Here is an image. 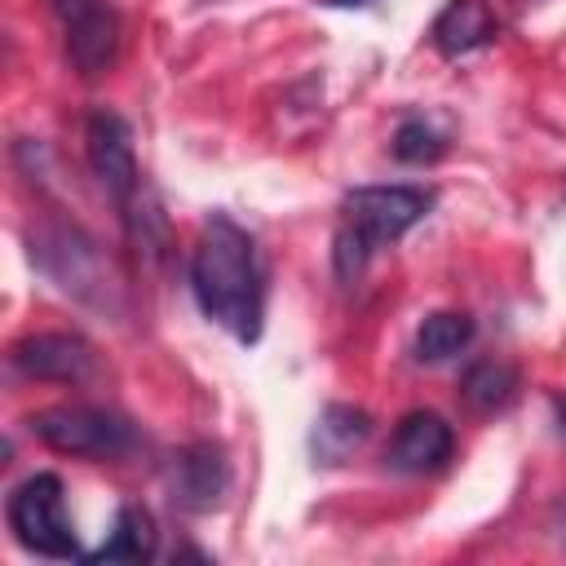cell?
Returning a JSON list of instances; mask_svg holds the SVG:
<instances>
[{
	"label": "cell",
	"mask_w": 566,
	"mask_h": 566,
	"mask_svg": "<svg viewBox=\"0 0 566 566\" xmlns=\"http://www.w3.org/2000/svg\"><path fill=\"white\" fill-rule=\"evenodd\" d=\"M190 292L199 310L212 323H221L234 340L252 345L261 336V310H265L261 261L252 234L221 212L203 221V234L190 252Z\"/></svg>",
	"instance_id": "cell-1"
},
{
	"label": "cell",
	"mask_w": 566,
	"mask_h": 566,
	"mask_svg": "<svg viewBox=\"0 0 566 566\" xmlns=\"http://www.w3.org/2000/svg\"><path fill=\"white\" fill-rule=\"evenodd\" d=\"M340 208L345 226L336 234V270L340 279H354L376 248L402 239L416 221H424L433 195L424 186H358L345 195Z\"/></svg>",
	"instance_id": "cell-2"
},
{
	"label": "cell",
	"mask_w": 566,
	"mask_h": 566,
	"mask_svg": "<svg viewBox=\"0 0 566 566\" xmlns=\"http://www.w3.org/2000/svg\"><path fill=\"white\" fill-rule=\"evenodd\" d=\"M4 517H9L13 539L27 553H40V557H53V562L84 557L80 553V539H75V522L66 513V491H62V478L57 473H31V478H22L9 491V500H4Z\"/></svg>",
	"instance_id": "cell-3"
},
{
	"label": "cell",
	"mask_w": 566,
	"mask_h": 566,
	"mask_svg": "<svg viewBox=\"0 0 566 566\" xmlns=\"http://www.w3.org/2000/svg\"><path fill=\"white\" fill-rule=\"evenodd\" d=\"M31 433L57 451V455H75V460H119L133 447V424L106 407H84V402H62V407H44L31 416Z\"/></svg>",
	"instance_id": "cell-4"
},
{
	"label": "cell",
	"mask_w": 566,
	"mask_h": 566,
	"mask_svg": "<svg viewBox=\"0 0 566 566\" xmlns=\"http://www.w3.org/2000/svg\"><path fill=\"white\" fill-rule=\"evenodd\" d=\"M31 256L62 292H71L88 305H111L115 279H111L97 243L88 234H80L75 226L57 221V226H44L40 234H31Z\"/></svg>",
	"instance_id": "cell-5"
},
{
	"label": "cell",
	"mask_w": 566,
	"mask_h": 566,
	"mask_svg": "<svg viewBox=\"0 0 566 566\" xmlns=\"http://www.w3.org/2000/svg\"><path fill=\"white\" fill-rule=\"evenodd\" d=\"M66 40V57L84 80H97L119 57V13L111 0H49Z\"/></svg>",
	"instance_id": "cell-6"
},
{
	"label": "cell",
	"mask_w": 566,
	"mask_h": 566,
	"mask_svg": "<svg viewBox=\"0 0 566 566\" xmlns=\"http://www.w3.org/2000/svg\"><path fill=\"white\" fill-rule=\"evenodd\" d=\"M84 150H88V168H93V177L106 186V195L124 208V217H137L142 168H137V155H133V133H128V124H124L115 111L88 115Z\"/></svg>",
	"instance_id": "cell-7"
},
{
	"label": "cell",
	"mask_w": 566,
	"mask_h": 566,
	"mask_svg": "<svg viewBox=\"0 0 566 566\" xmlns=\"http://www.w3.org/2000/svg\"><path fill=\"white\" fill-rule=\"evenodd\" d=\"M9 363L31 376V380H57V385H80L93 376L97 354L84 336L75 332H31L22 340H13Z\"/></svg>",
	"instance_id": "cell-8"
},
{
	"label": "cell",
	"mask_w": 566,
	"mask_h": 566,
	"mask_svg": "<svg viewBox=\"0 0 566 566\" xmlns=\"http://www.w3.org/2000/svg\"><path fill=\"white\" fill-rule=\"evenodd\" d=\"M226 486H230V464L217 442H190L172 455L168 491H172V504H181L186 513H203L221 504Z\"/></svg>",
	"instance_id": "cell-9"
},
{
	"label": "cell",
	"mask_w": 566,
	"mask_h": 566,
	"mask_svg": "<svg viewBox=\"0 0 566 566\" xmlns=\"http://www.w3.org/2000/svg\"><path fill=\"white\" fill-rule=\"evenodd\" d=\"M455 451V433L438 411H407L389 438L385 460L398 473H438Z\"/></svg>",
	"instance_id": "cell-10"
},
{
	"label": "cell",
	"mask_w": 566,
	"mask_h": 566,
	"mask_svg": "<svg viewBox=\"0 0 566 566\" xmlns=\"http://www.w3.org/2000/svg\"><path fill=\"white\" fill-rule=\"evenodd\" d=\"M495 35V18L486 0H447V9L433 18V44L447 57H464L482 49Z\"/></svg>",
	"instance_id": "cell-11"
},
{
	"label": "cell",
	"mask_w": 566,
	"mask_h": 566,
	"mask_svg": "<svg viewBox=\"0 0 566 566\" xmlns=\"http://www.w3.org/2000/svg\"><path fill=\"white\" fill-rule=\"evenodd\" d=\"M371 433V416L363 407H345L332 402L318 420H314V460L318 464H340L349 451H358Z\"/></svg>",
	"instance_id": "cell-12"
},
{
	"label": "cell",
	"mask_w": 566,
	"mask_h": 566,
	"mask_svg": "<svg viewBox=\"0 0 566 566\" xmlns=\"http://www.w3.org/2000/svg\"><path fill=\"white\" fill-rule=\"evenodd\" d=\"M155 553V522L142 504H124L115 513L111 535L102 539V548L84 553V562H146Z\"/></svg>",
	"instance_id": "cell-13"
},
{
	"label": "cell",
	"mask_w": 566,
	"mask_h": 566,
	"mask_svg": "<svg viewBox=\"0 0 566 566\" xmlns=\"http://www.w3.org/2000/svg\"><path fill=\"white\" fill-rule=\"evenodd\" d=\"M469 340H473V318L464 310H438V314H424V323L416 327V358L420 363H447Z\"/></svg>",
	"instance_id": "cell-14"
},
{
	"label": "cell",
	"mask_w": 566,
	"mask_h": 566,
	"mask_svg": "<svg viewBox=\"0 0 566 566\" xmlns=\"http://www.w3.org/2000/svg\"><path fill=\"white\" fill-rule=\"evenodd\" d=\"M460 389H464V402H469L473 411H500V407L517 394V371H513L509 363L486 358V363H473V367L464 371Z\"/></svg>",
	"instance_id": "cell-15"
},
{
	"label": "cell",
	"mask_w": 566,
	"mask_h": 566,
	"mask_svg": "<svg viewBox=\"0 0 566 566\" xmlns=\"http://www.w3.org/2000/svg\"><path fill=\"white\" fill-rule=\"evenodd\" d=\"M394 155H398L402 164H429V159L442 155V137H438L424 119H407V124H398V133H394Z\"/></svg>",
	"instance_id": "cell-16"
},
{
	"label": "cell",
	"mask_w": 566,
	"mask_h": 566,
	"mask_svg": "<svg viewBox=\"0 0 566 566\" xmlns=\"http://www.w3.org/2000/svg\"><path fill=\"white\" fill-rule=\"evenodd\" d=\"M327 4H367V0H327Z\"/></svg>",
	"instance_id": "cell-17"
}]
</instances>
